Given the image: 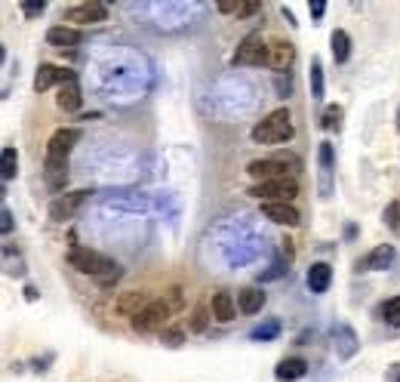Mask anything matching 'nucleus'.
<instances>
[{"instance_id":"nucleus-1","label":"nucleus","mask_w":400,"mask_h":382,"mask_svg":"<svg viewBox=\"0 0 400 382\" xmlns=\"http://www.w3.org/2000/svg\"><path fill=\"white\" fill-rule=\"evenodd\" d=\"M77 142H80V129H74V127H62L50 136L46 154H43V170H46L50 189H62V185L68 182V157H71V148Z\"/></svg>"},{"instance_id":"nucleus-2","label":"nucleus","mask_w":400,"mask_h":382,"mask_svg":"<svg viewBox=\"0 0 400 382\" xmlns=\"http://www.w3.org/2000/svg\"><path fill=\"white\" fill-rule=\"evenodd\" d=\"M68 262H71V268H77L80 275L96 277L102 287H111L120 275H124L114 259L102 256V253H96V250H90V247H74L68 253Z\"/></svg>"},{"instance_id":"nucleus-3","label":"nucleus","mask_w":400,"mask_h":382,"mask_svg":"<svg viewBox=\"0 0 400 382\" xmlns=\"http://www.w3.org/2000/svg\"><path fill=\"white\" fill-rule=\"evenodd\" d=\"M293 117H290V111L286 108H277L271 111L265 120H259V124L253 127V142L259 145H277V142H290L293 139Z\"/></svg>"},{"instance_id":"nucleus-4","label":"nucleus","mask_w":400,"mask_h":382,"mask_svg":"<svg viewBox=\"0 0 400 382\" xmlns=\"http://www.w3.org/2000/svg\"><path fill=\"white\" fill-rule=\"evenodd\" d=\"M296 194H299V182L296 179H274V182H256L253 189H249V198L262 201V203H290L296 201Z\"/></svg>"},{"instance_id":"nucleus-5","label":"nucleus","mask_w":400,"mask_h":382,"mask_svg":"<svg viewBox=\"0 0 400 382\" xmlns=\"http://www.w3.org/2000/svg\"><path fill=\"white\" fill-rule=\"evenodd\" d=\"M170 314H173V305L166 299H151V305L133 318V330L139 333H154V330H166V324H170Z\"/></svg>"},{"instance_id":"nucleus-6","label":"nucleus","mask_w":400,"mask_h":382,"mask_svg":"<svg viewBox=\"0 0 400 382\" xmlns=\"http://www.w3.org/2000/svg\"><path fill=\"white\" fill-rule=\"evenodd\" d=\"M108 18V6L99 0H87V4H74L71 9H65L62 22L68 25H99Z\"/></svg>"},{"instance_id":"nucleus-7","label":"nucleus","mask_w":400,"mask_h":382,"mask_svg":"<svg viewBox=\"0 0 400 382\" xmlns=\"http://www.w3.org/2000/svg\"><path fill=\"white\" fill-rule=\"evenodd\" d=\"M290 164L296 166V161H286V157H259V161H249L247 173L256 182H274V179H286V166Z\"/></svg>"},{"instance_id":"nucleus-8","label":"nucleus","mask_w":400,"mask_h":382,"mask_svg":"<svg viewBox=\"0 0 400 382\" xmlns=\"http://www.w3.org/2000/svg\"><path fill=\"white\" fill-rule=\"evenodd\" d=\"M234 65H268V43L262 41V34H247L244 41H240L237 53H234Z\"/></svg>"},{"instance_id":"nucleus-9","label":"nucleus","mask_w":400,"mask_h":382,"mask_svg":"<svg viewBox=\"0 0 400 382\" xmlns=\"http://www.w3.org/2000/svg\"><path fill=\"white\" fill-rule=\"evenodd\" d=\"M148 305H151V299H148V293L142 290H129V293H120L114 299V314H120V318H139Z\"/></svg>"},{"instance_id":"nucleus-10","label":"nucleus","mask_w":400,"mask_h":382,"mask_svg":"<svg viewBox=\"0 0 400 382\" xmlns=\"http://www.w3.org/2000/svg\"><path fill=\"white\" fill-rule=\"evenodd\" d=\"M87 194H90V191H68V194H59V198L50 203V219H53V222L71 219L74 213L80 210V203L87 201Z\"/></svg>"},{"instance_id":"nucleus-11","label":"nucleus","mask_w":400,"mask_h":382,"mask_svg":"<svg viewBox=\"0 0 400 382\" xmlns=\"http://www.w3.org/2000/svg\"><path fill=\"white\" fill-rule=\"evenodd\" d=\"M77 74H74L71 68H59V65H40L34 74V90L37 92H46L50 87H55V83H68L74 80Z\"/></svg>"},{"instance_id":"nucleus-12","label":"nucleus","mask_w":400,"mask_h":382,"mask_svg":"<svg viewBox=\"0 0 400 382\" xmlns=\"http://www.w3.org/2000/svg\"><path fill=\"white\" fill-rule=\"evenodd\" d=\"M296 59V46L290 41H271L268 43V68H274L277 74H283Z\"/></svg>"},{"instance_id":"nucleus-13","label":"nucleus","mask_w":400,"mask_h":382,"mask_svg":"<svg viewBox=\"0 0 400 382\" xmlns=\"http://www.w3.org/2000/svg\"><path fill=\"white\" fill-rule=\"evenodd\" d=\"M262 213L271 222H277V226H286V228L299 226V210L293 203H262Z\"/></svg>"},{"instance_id":"nucleus-14","label":"nucleus","mask_w":400,"mask_h":382,"mask_svg":"<svg viewBox=\"0 0 400 382\" xmlns=\"http://www.w3.org/2000/svg\"><path fill=\"white\" fill-rule=\"evenodd\" d=\"M210 312H212V318H216L219 324H231L234 321V314H237V305H234V299H231V293L219 290V293H212Z\"/></svg>"},{"instance_id":"nucleus-15","label":"nucleus","mask_w":400,"mask_h":382,"mask_svg":"<svg viewBox=\"0 0 400 382\" xmlns=\"http://www.w3.org/2000/svg\"><path fill=\"white\" fill-rule=\"evenodd\" d=\"M46 43L50 46H59V50H65V46H77L80 43V31L71 25H53L50 31H46Z\"/></svg>"},{"instance_id":"nucleus-16","label":"nucleus","mask_w":400,"mask_h":382,"mask_svg":"<svg viewBox=\"0 0 400 382\" xmlns=\"http://www.w3.org/2000/svg\"><path fill=\"white\" fill-rule=\"evenodd\" d=\"M308 290L311 293H327L330 290V281H333V268L327 265V262H314L311 268H308Z\"/></svg>"},{"instance_id":"nucleus-17","label":"nucleus","mask_w":400,"mask_h":382,"mask_svg":"<svg viewBox=\"0 0 400 382\" xmlns=\"http://www.w3.org/2000/svg\"><path fill=\"white\" fill-rule=\"evenodd\" d=\"M55 105H59L62 111H77V108H80V83H77V78L68 80V83H62V87H59Z\"/></svg>"},{"instance_id":"nucleus-18","label":"nucleus","mask_w":400,"mask_h":382,"mask_svg":"<svg viewBox=\"0 0 400 382\" xmlns=\"http://www.w3.org/2000/svg\"><path fill=\"white\" fill-rule=\"evenodd\" d=\"M277 379L281 382H296V379H302L305 373H308V364H305L302 358H283L281 364H277Z\"/></svg>"},{"instance_id":"nucleus-19","label":"nucleus","mask_w":400,"mask_h":382,"mask_svg":"<svg viewBox=\"0 0 400 382\" xmlns=\"http://www.w3.org/2000/svg\"><path fill=\"white\" fill-rule=\"evenodd\" d=\"M318 161H320V191L323 198L330 194V176H333V145L330 142H320V152H318Z\"/></svg>"},{"instance_id":"nucleus-20","label":"nucleus","mask_w":400,"mask_h":382,"mask_svg":"<svg viewBox=\"0 0 400 382\" xmlns=\"http://www.w3.org/2000/svg\"><path fill=\"white\" fill-rule=\"evenodd\" d=\"M391 262H394V247L382 244V247H376L373 253L364 259V268H367V272H379V268H388Z\"/></svg>"},{"instance_id":"nucleus-21","label":"nucleus","mask_w":400,"mask_h":382,"mask_svg":"<svg viewBox=\"0 0 400 382\" xmlns=\"http://www.w3.org/2000/svg\"><path fill=\"white\" fill-rule=\"evenodd\" d=\"M237 302H240V312L256 314V312H262V305H265V293L256 290V287H247V290H240Z\"/></svg>"},{"instance_id":"nucleus-22","label":"nucleus","mask_w":400,"mask_h":382,"mask_svg":"<svg viewBox=\"0 0 400 382\" xmlns=\"http://www.w3.org/2000/svg\"><path fill=\"white\" fill-rule=\"evenodd\" d=\"M219 13H228V16L247 18V16L259 13V4H256V0H237V4H219Z\"/></svg>"},{"instance_id":"nucleus-23","label":"nucleus","mask_w":400,"mask_h":382,"mask_svg":"<svg viewBox=\"0 0 400 382\" xmlns=\"http://www.w3.org/2000/svg\"><path fill=\"white\" fill-rule=\"evenodd\" d=\"M330 43H333V59H336V62H348V55H351V37L345 31H333Z\"/></svg>"},{"instance_id":"nucleus-24","label":"nucleus","mask_w":400,"mask_h":382,"mask_svg":"<svg viewBox=\"0 0 400 382\" xmlns=\"http://www.w3.org/2000/svg\"><path fill=\"white\" fill-rule=\"evenodd\" d=\"M18 173V154H16V148H4V157H0V176H4V182H9L13 176Z\"/></svg>"},{"instance_id":"nucleus-25","label":"nucleus","mask_w":400,"mask_h":382,"mask_svg":"<svg viewBox=\"0 0 400 382\" xmlns=\"http://www.w3.org/2000/svg\"><path fill=\"white\" fill-rule=\"evenodd\" d=\"M382 318L391 324V327H400V296H394V299H388L382 305Z\"/></svg>"},{"instance_id":"nucleus-26","label":"nucleus","mask_w":400,"mask_h":382,"mask_svg":"<svg viewBox=\"0 0 400 382\" xmlns=\"http://www.w3.org/2000/svg\"><path fill=\"white\" fill-rule=\"evenodd\" d=\"M311 96L314 99H323V68H320L318 59L311 62Z\"/></svg>"},{"instance_id":"nucleus-27","label":"nucleus","mask_w":400,"mask_h":382,"mask_svg":"<svg viewBox=\"0 0 400 382\" xmlns=\"http://www.w3.org/2000/svg\"><path fill=\"white\" fill-rule=\"evenodd\" d=\"M342 127V108L339 105H330L323 111V129H339Z\"/></svg>"},{"instance_id":"nucleus-28","label":"nucleus","mask_w":400,"mask_h":382,"mask_svg":"<svg viewBox=\"0 0 400 382\" xmlns=\"http://www.w3.org/2000/svg\"><path fill=\"white\" fill-rule=\"evenodd\" d=\"M277 333H281V324L271 321V324H265V327H256L253 333H249V339H274Z\"/></svg>"},{"instance_id":"nucleus-29","label":"nucleus","mask_w":400,"mask_h":382,"mask_svg":"<svg viewBox=\"0 0 400 382\" xmlns=\"http://www.w3.org/2000/svg\"><path fill=\"white\" fill-rule=\"evenodd\" d=\"M207 324H210L207 309H194V312H191V324H188V330L200 333V330H207Z\"/></svg>"},{"instance_id":"nucleus-30","label":"nucleus","mask_w":400,"mask_h":382,"mask_svg":"<svg viewBox=\"0 0 400 382\" xmlns=\"http://www.w3.org/2000/svg\"><path fill=\"white\" fill-rule=\"evenodd\" d=\"M385 222H388V228L397 235V231H400V207H397V201L385 207Z\"/></svg>"},{"instance_id":"nucleus-31","label":"nucleus","mask_w":400,"mask_h":382,"mask_svg":"<svg viewBox=\"0 0 400 382\" xmlns=\"http://www.w3.org/2000/svg\"><path fill=\"white\" fill-rule=\"evenodd\" d=\"M170 349H179L182 346V330H163V336H161Z\"/></svg>"},{"instance_id":"nucleus-32","label":"nucleus","mask_w":400,"mask_h":382,"mask_svg":"<svg viewBox=\"0 0 400 382\" xmlns=\"http://www.w3.org/2000/svg\"><path fill=\"white\" fill-rule=\"evenodd\" d=\"M43 9H46L43 0H37V4H22V13H25V16H40Z\"/></svg>"},{"instance_id":"nucleus-33","label":"nucleus","mask_w":400,"mask_h":382,"mask_svg":"<svg viewBox=\"0 0 400 382\" xmlns=\"http://www.w3.org/2000/svg\"><path fill=\"white\" fill-rule=\"evenodd\" d=\"M0 216H4V226H0V228H4V235H9V231H13V213L4 207V213H0Z\"/></svg>"},{"instance_id":"nucleus-34","label":"nucleus","mask_w":400,"mask_h":382,"mask_svg":"<svg viewBox=\"0 0 400 382\" xmlns=\"http://www.w3.org/2000/svg\"><path fill=\"white\" fill-rule=\"evenodd\" d=\"M323 13H327V4H320V0H318V4H311V16L314 18H320Z\"/></svg>"},{"instance_id":"nucleus-35","label":"nucleus","mask_w":400,"mask_h":382,"mask_svg":"<svg viewBox=\"0 0 400 382\" xmlns=\"http://www.w3.org/2000/svg\"><path fill=\"white\" fill-rule=\"evenodd\" d=\"M397 207H400V201H397ZM397 235H400V231H397Z\"/></svg>"},{"instance_id":"nucleus-36","label":"nucleus","mask_w":400,"mask_h":382,"mask_svg":"<svg viewBox=\"0 0 400 382\" xmlns=\"http://www.w3.org/2000/svg\"><path fill=\"white\" fill-rule=\"evenodd\" d=\"M397 382H400V379H397Z\"/></svg>"}]
</instances>
